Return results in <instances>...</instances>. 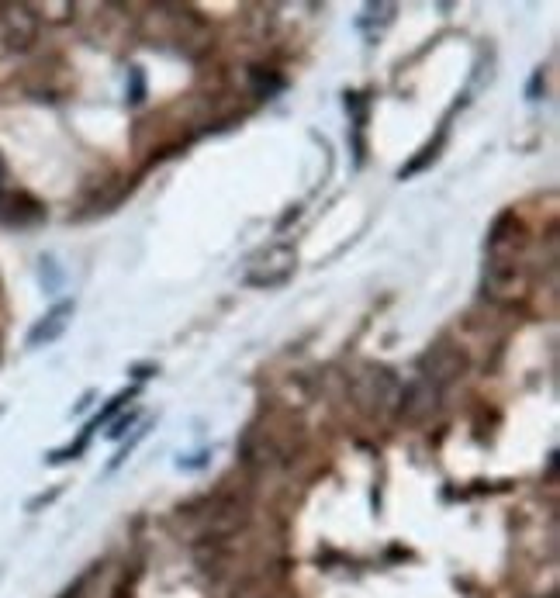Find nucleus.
I'll use <instances>...</instances> for the list:
<instances>
[{
  "label": "nucleus",
  "instance_id": "nucleus-9",
  "mask_svg": "<svg viewBox=\"0 0 560 598\" xmlns=\"http://www.w3.org/2000/svg\"><path fill=\"white\" fill-rule=\"evenodd\" d=\"M547 598H557V595H547Z\"/></svg>",
  "mask_w": 560,
  "mask_h": 598
},
{
  "label": "nucleus",
  "instance_id": "nucleus-3",
  "mask_svg": "<svg viewBox=\"0 0 560 598\" xmlns=\"http://www.w3.org/2000/svg\"><path fill=\"white\" fill-rule=\"evenodd\" d=\"M294 270H298V253H294L287 242H277V246L263 249L260 256H256L253 263H249L246 270V284L253 287H280L287 284V280L294 277Z\"/></svg>",
  "mask_w": 560,
  "mask_h": 598
},
{
  "label": "nucleus",
  "instance_id": "nucleus-2",
  "mask_svg": "<svg viewBox=\"0 0 560 598\" xmlns=\"http://www.w3.org/2000/svg\"><path fill=\"white\" fill-rule=\"evenodd\" d=\"M398 381L391 370L384 367H363L357 377H353V398L367 415H384L398 405Z\"/></svg>",
  "mask_w": 560,
  "mask_h": 598
},
{
  "label": "nucleus",
  "instance_id": "nucleus-8",
  "mask_svg": "<svg viewBox=\"0 0 560 598\" xmlns=\"http://www.w3.org/2000/svg\"><path fill=\"white\" fill-rule=\"evenodd\" d=\"M132 101H135V104L142 101V73H139V70L132 73Z\"/></svg>",
  "mask_w": 560,
  "mask_h": 598
},
{
  "label": "nucleus",
  "instance_id": "nucleus-7",
  "mask_svg": "<svg viewBox=\"0 0 560 598\" xmlns=\"http://www.w3.org/2000/svg\"><path fill=\"white\" fill-rule=\"evenodd\" d=\"M132 395H135V391H121V395H115V398H111V401H108V408H104V412H101V415H97V419H94V422H90V429H97V426H101V422H108V419H111V415H115V412H118V408H121V405H125V401H132Z\"/></svg>",
  "mask_w": 560,
  "mask_h": 598
},
{
  "label": "nucleus",
  "instance_id": "nucleus-4",
  "mask_svg": "<svg viewBox=\"0 0 560 598\" xmlns=\"http://www.w3.org/2000/svg\"><path fill=\"white\" fill-rule=\"evenodd\" d=\"M467 370V357L457 350V346H433V350L422 357V377L426 381H433L436 388H446L450 381H457V377H464Z\"/></svg>",
  "mask_w": 560,
  "mask_h": 598
},
{
  "label": "nucleus",
  "instance_id": "nucleus-1",
  "mask_svg": "<svg viewBox=\"0 0 560 598\" xmlns=\"http://www.w3.org/2000/svg\"><path fill=\"white\" fill-rule=\"evenodd\" d=\"M529 287L526 267V229L512 211H505L488 236V263H484V291L495 301H519Z\"/></svg>",
  "mask_w": 560,
  "mask_h": 598
},
{
  "label": "nucleus",
  "instance_id": "nucleus-5",
  "mask_svg": "<svg viewBox=\"0 0 560 598\" xmlns=\"http://www.w3.org/2000/svg\"><path fill=\"white\" fill-rule=\"evenodd\" d=\"M440 395H443V388H436L433 381H426V377H419V381H412L405 391L398 395V412H401V419H408V422H422V419H429V415L440 408Z\"/></svg>",
  "mask_w": 560,
  "mask_h": 598
},
{
  "label": "nucleus",
  "instance_id": "nucleus-6",
  "mask_svg": "<svg viewBox=\"0 0 560 598\" xmlns=\"http://www.w3.org/2000/svg\"><path fill=\"white\" fill-rule=\"evenodd\" d=\"M70 319H73V301H59L56 308H49V312H45L42 319L32 325V332H28V346H49V343H56V339L66 332Z\"/></svg>",
  "mask_w": 560,
  "mask_h": 598
}]
</instances>
